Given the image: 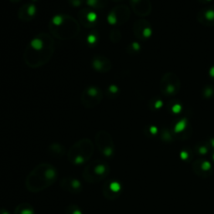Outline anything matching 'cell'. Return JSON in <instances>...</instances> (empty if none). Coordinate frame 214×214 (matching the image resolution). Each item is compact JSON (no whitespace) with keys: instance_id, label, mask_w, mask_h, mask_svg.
Segmentation results:
<instances>
[{"instance_id":"6da1fadb","label":"cell","mask_w":214,"mask_h":214,"mask_svg":"<svg viewBox=\"0 0 214 214\" xmlns=\"http://www.w3.org/2000/svg\"><path fill=\"white\" fill-rule=\"evenodd\" d=\"M55 41L50 35L39 34L28 44L24 54V61L31 68L45 65L55 52Z\"/></svg>"},{"instance_id":"7a4b0ae2","label":"cell","mask_w":214,"mask_h":214,"mask_svg":"<svg viewBox=\"0 0 214 214\" xmlns=\"http://www.w3.org/2000/svg\"><path fill=\"white\" fill-rule=\"evenodd\" d=\"M57 177V170L52 165L48 163L39 164L28 175L25 186L31 192H39L52 186Z\"/></svg>"},{"instance_id":"3957f363","label":"cell","mask_w":214,"mask_h":214,"mask_svg":"<svg viewBox=\"0 0 214 214\" xmlns=\"http://www.w3.org/2000/svg\"><path fill=\"white\" fill-rule=\"evenodd\" d=\"M49 29L52 34L60 39L75 38L80 31L78 22L69 15H57L51 19Z\"/></svg>"},{"instance_id":"277c9868","label":"cell","mask_w":214,"mask_h":214,"mask_svg":"<svg viewBox=\"0 0 214 214\" xmlns=\"http://www.w3.org/2000/svg\"><path fill=\"white\" fill-rule=\"evenodd\" d=\"M94 145L89 139H82L75 142L68 153L69 161L74 165L87 162L94 153Z\"/></svg>"},{"instance_id":"5b68a950","label":"cell","mask_w":214,"mask_h":214,"mask_svg":"<svg viewBox=\"0 0 214 214\" xmlns=\"http://www.w3.org/2000/svg\"><path fill=\"white\" fill-rule=\"evenodd\" d=\"M110 172L107 162L98 160L90 163L83 171V178L87 182H98L105 179Z\"/></svg>"},{"instance_id":"8992f818","label":"cell","mask_w":214,"mask_h":214,"mask_svg":"<svg viewBox=\"0 0 214 214\" xmlns=\"http://www.w3.org/2000/svg\"><path fill=\"white\" fill-rule=\"evenodd\" d=\"M103 98V92L96 86L85 89L81 95V102L86 108H93L98 105Z\"/></svg>"},{"instance_id":"52a82bcc","label":"cell","mask_w":214,"mask_h":214,"mask_svg":"<svg viewBox=\"0 0 214 214\" xmlns=\"http://www.w3.org/2000/svg\"><path fill=\"white\" fill-rule=\"evenodd\" d=\"M95 143L100 152L105 156H112L114 153V142L109 133L100 131L96 134Z\"/></svg>"},{"instance_id":"ba28073f","label":"cell","mask_w":214,"mask_h":214,"mask_svg":"<svg viewBox=\"0 0 214 214\" xmlns=\"http://www.w3.org/2000/svg\"><path fill=\"white\" fill-rule=\"evenodd\" d=\"M129 17L128 8L125 6H118L113 8L108 16V21L111 24H122Z\"/></svg>"},{"instance_id":"9c48e42d","label":"cell","mask_w":214,"mask_h":214,"mask_svg":"<svg viewBox=\"0 0 214 214\" xmlns=\"http://www.w3.org/2000/svg\"><path fill=\"white\" fill-rule=\"evenodd\" d=\"M60 187L63 189L68 191L69 192L74 194L80 193L82 191L81 182L78 179L72 178V177L63 179L60 182Z\"/></svg>"},{"instance_id":"30bf717a","label":"cell","mask_w":214,"mask_h":214,"mask_svg":"<svg viewBox=\"0 0 214 214\" xmlns=\"http://www.w3.org/2000/svg\"><path fill=\"white\" fill-rule=\"evenodd\" d=\"M36 13H37V8L35 7V5L28 4L23 5L19 8V10L18 12V15L21 20L28 22L34 19V16L36 15Z\"/></svg>"},{"instance_id":"8fae6325","label":"cell","mask_w":214,"mask_h":214,"mask_svg":"<svg viewBox=\"0 0 214 214\" xmlns=\"http://www.w3.org/2000/svg\"><path fill=\"white\" fill-rule=\"evenodd\" d=\"M79 19L83 25L88 28L95 25V21L97 19V15L93 11L83 9L79 13Z\"/></svg>"},{"instance_id":"7c38bea8","label":"cell","mask_w":214,"mask_h":214,"mask_svg":"<svg viewBox=\"0 0 214 214\" xmlns=\"http://www.w3.org/2000/svg\"><path fill=\"white\" fill-rule=\"evenodd\" d=\"M92 66L97 71L107 72L111 67V65L108 59L103 56H96L93 59Z\"/></svg>"},{"instance_id":"4fadbf2b","label":"cell","mask_w":214,"mask_h":214,"mask_svg":"<svg viewBox=\"0 0 214 214\" xmlns=\"http://www.w3.org/2000/svg\"><path fill=\"white\" fill-rule=\"evenodd\" d=\"M121 189L120 187V184L116 182H106L104 187V190H103V193L106 198H108L110 194V199H114L117 197L116 194L118 193V192Z\"/></svg>"},{"instance_id":"5bb4252c","label":"cell","mask_w":214,"mask_h":214,"mask_svg":"<svg viewBox=\"0 0 214 214\" xmlns=\"http://www.w3.org/2000/svg\"><path fill=\"white\" fill-rule=\"evenodd\" d=\"M14 214H34V211L29 204L21 203L16 207Z\"/></svg>"},{"instance_id":"9a60e30c","label":"cell","mask_w":214,"mask_h":214,"mask_svg":"<svg viewBox=\"0 0 214 214\" xmlns=\"http://www.w3.org/2000/svg\"><path fill=\"white\" fill-rule=\"evenodd\" d=\"M106 3L107 0H87V4L95 8H101L105 7Z\"/></svg>"},{"instance_id":"2e32d148","label":"cell","mask_w":214,"mask_h":214,"mask_svg":"<svg viewBox=\"0 0 214 214\" xmlns=\"http://www.w3.org/2000/svg\"><path fill=\"white\" fill-rule=\"evenodd\" d=\"M68 210L70 211V212H66V214H81V212L79 209L78 207H69Z\"/></svg>"},{"instance_id":"e0dca14e","label":"cell","mask_w":214,"mask_h":214,"mask_svg":"<svg viewBox=\"0 0 214 214\" xmlns=\"http://www.w3.org/2000/svg\"><path fill=\"white\" fill-rule=\"evenodd\" d=\"M69 1L71 3V4L75 5V6H79V5H80L82 2V0H69Z\"/></svg>"},{"instance_id":"ac0fdd59","label":"cell","mask_w":214,"mask_h":214,"mask_svg":"<svg viewBox=\"0 0 214 214\" xmlns=\"http://www.w3.org/2000/svg\"><path fill=\"white\" fill-rule=\"evenodd\" d=\"M0 214H10L6 209L4 208H0Z\"/></svg>"},{"instance_id":"d6986e66","label":"cell","mask_w":214,"mask_h":214,"mask_svg":"<svg viewBox=\"0 0 214 214\" xmlns=\"http://www.w3.org/2000/svg\"><path fill=\"white\" fill-rule=\"evenodd\" d=\"M10 1H12V2H19V1H20V0H10Z\"/></svg>"}]
</instances>
